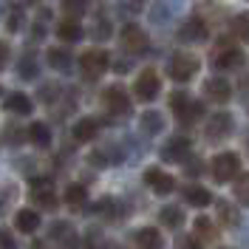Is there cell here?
<instances>
[{"instance_id": "obj_26", "label": "cell", "mask_w": 249, "mask_h": 249, "mask_svg": "<svg viewBox=\"0 0 249 249\" xmlns=\"http://www.w3.org/2000/svg\"><path fill=\"white\" fill-rule=\"evenodd\" d=\"M48 62H51V68H57V71H68L71 68V54L65 51V48H48Z\"/></svg>"}, {"instance_id": "obj_6", "label": "cell", "mask_w": 249, "mask_h": 249, "mask_svg": "<svg viewBox=\"0 0 249 249\" xmlns=\"http://www.w3.org/2000/svg\"><path fill=\"white\" fill-rule=\"evenodd\" d=\"M119 40H122V46L130 51V54H142V51H147V34H144V29H139L136 23H127L122 29V34H119Z\"/></svg>"}, {"instance_id": "obj_28", "label": "cell", "mask_w": 249, "mask_h": 249, "mask_svg": "<svg viewBox=\"0 0 249 249\" xmlns=\"http://www.w3.org/2000/svg\"><path fill=\"white\" fill-rule=\"evenodd\" d=\"M232 34L238 37V40L249 43V12H241V15H235V20H232Z\"/></svg>"}, {"instance_id": "obj_13", "label": "cell", "mask_w": 249, "mask_h": 249, "mask_svg": "<svg viewBox=\"0 0 249 249\" xmlns=\"http://www.w3.org/2000/svg\"><path fill=\"white\" fill-rule=\"evenodd\" d=\"M96 133H99V122H96V119H91V116L79 119V122L74 124V130H71V136H74V142H77V144H85V142H91Z\"/></svg>"}, {"instance_id": "obj_24", "label": "cell", "mask_w": 249, "mask_h": 249, "mask_svg": "<svg viewBox=\"0 0 249 249\" xmlns=\"http://www.w3.org/2000/svg\"><path fill=\"white\" fill-rule=\"evenodd\" d=\"M159 221L164 224V227H170V230H178L181 224H184V213H181V207H164L161 213H159Z\"/></svg>"}, {"instance_id": "obj_7", "label": "cell", "mask_w": 249, "mask_h": 249, "mask_svg": "<svg viewBox=\"0 0 249 249\" xmlns=\"http://www.w3.org/2000/svg\"><path fill=\"white\" fill-rule=\"evenodd\" d=\"M144 184L150 187L156 196H170L173 190H176L173 176L164 173V170H159V167H147V170H144Z\"/></svg>"}, {"instance_id": "obj_22", "label": "cell", "mask_w": 249, "mask_h": 249, "mask_svg": "<svg viewBox=\"0 0 249 249\" xmlns=\"http://www.w3.org/2000/svg\"><path fill=\"white\" fill-rule=\"evenodd\" d=\"M85 201H88V190H85V184H68L65 187V204H68V207L79 210V207H85Z\"/></svg>"}, {"instance_id": "obj_16", "label": "cell", "mask_w": 249, "mask_h": 249, "mask_svg": "<svg viewBox=\"0 0 249 249\" xmlns=\"http://www.w3.org/2000/svg\"><path fill=\"white\" fill-rule=\"evenodd\" d=\"M57 37H60L62 43H77L82 40V26H79V20H60V26H57Z\"/></svg>"}, {"instance_id": "obj_32", "label": "cell", "mask_w": 249, "mask_h": 249, "mask_svg": "<svg viewBox=\"0 0 249 249\" xmlns=\"http://www.w3.org/2000/svg\"><path fill=\"white\" fill-rule=\"evenodd\" d=\"M113 198H99V204H93L91 207V215H105V218H110L113 215Z\"/></svg>"}, {"instance_id": "obj_15", "label": "cell", "mask_w": 249, "mask_h": 249, "mask_svg": "<svg viewBox=\"0 0 249 249\" xmlns=\"http://www.w3.org/2000/svg\"><path fill=\"white\" fill-rule=\"evenodd\" d=\"M244 62H247L244 51H238V48H224V51L215 57V68H221V71H230V68H241Z\"/></svg>"}, {"instance_id": "obj_34", "label": "cell", "mask_w": 249, "mask_h": 249, "mask_svg": "<svg viewBox=\"0 0 249 249\" xmlns=\"http://www.w3.org/2000/svg\"><path fill=\"white\" fill-rule=\"evenodd\" d=\"M37 74V65H34V60H29V57H23V68H20V77L23 79H29Z\"/></svg>"}, {"instance_id": "obj_35", "label": "cell", "mask_w": 249, "mask_h": 249, "mask_svg": "<svg viewBox=\"0 0 249 249\" xmlns=\"http://www.w3.org/2000/svg\"><path fill=\"white\" fill-rule=\"evenodd\" d=\"M51 181H48L46 176H37V178H31V193H40V190H51Z\"/></svg>"}, {"instance_id": "obj_3", "label": "cell", "mask_w": 249, "mask_h": 249, "mask_svg": "<svg viewBox=\"0 0 249 249\" xmlns=\"http://www.w3.org/2000/svg\"><path fill=\"white\" fill-rule=\"evenodd\" d=\"M102 102H105V108L110 113H116V116H127L133 105H130V96L119 88V85H108L105 91H102Z\"/></svg>"}, {"instance_id": "obj_11", "label": "cell", "mask_w": 249, "mask_h": 249, "mask_svg": "<svg viewBox=\"0 0 249 249\" xmlns=\"http://www.w3.org/2000/svg\"><path fill=\"white\" fill-rule=\"evenodd\" d=\"M204 96L213 99V102H218V105H224V102H230V96H232V85L221 77H213V79L204 82Z\"/></svg>"}, {"instance_id": "obj_36", "label": "cell", "mask_w": 249, "mask_h": 249, "mask_svg": "<svg viewBox=\"0 0 249 249\" xmlns=\"http://www.w3.org/2000/svg\"><path fill=\"white\" fill-rule=\"evenodd\" d=\"M0 249H17L15 247V238L6 232V230H0Z\"/></svg>"}, {"instance_id": "obj_8", "label": "cell", "mask_w": 249, "mask_h": 249, "mask_svg": "<svg viewBox=\"0 0 249 249\" xmlns=\"http://www.w3.org/2000/svg\"><path fill=\"white\" fill-rule=\"evenodd\" d=\"M230 133H232V116L224 113V110H215L213 119L207 122V139L210 142H221V139H227Z\"/></svg>"}, {"instance_id": "obj_18", "label": "cell", "mask_w": 249, "mask_h": 249, "mask_svg": "<svg viewBox=\"0 0 249 249\" xmlns=\"http://www.w3.org/2000/svg\"><path fill=\"white\" fill-rule=\"evenodd\" d=\"M201 113H204V105H201V102H196V99H193V102L187 99L184 105L176 110V116H178V122H181V124L198 122V119H201Z\"/></svg>"}, {"instance_id": "obj_9", "label": "cell", "mask_w": 249, "mask_h": 249, "mask_svg": "<svg viewBox=\"0 0 249 249\" xmlns=\"http://www.w3.org/2000/svg\"><path fill=\"white\" fill-rule=\"evenodd\" d=\"M207 37H210V29H207V23L201 17H190L184 26L178 29V40L181 43H204Z\"/></svg>"}, {"instance_id": "obj_42", "label": "cell", "mask_w": 249, "mask_h": 249, "mask_svg": "<svg viewBox=\"0 0 249 249\" xmlns=\"http://www.w3.org/2000/svg\"><path fill=\"white\" fill-rule=\"evenodd\" d=\"M34 249H46V244H34Z\"/></svg>"}, {"instance_id": "obj_23", "label": "cell", "mask_w": 249, "mask_h": 249, "mask_svg": "<svg viewBox=\"0 0 249 249\" xmlns=\"http://www.w3.org/2000/svg\"><path fill=\"white\" fill-rule=\"evenodd\" d=\"M184 198L193 207H207V204H213V196H210V190H204V187H198V184H190L184 190Z\"/></svg>"}, {"instance_id": "obj_40", "label": "cell", "mask_w": 249, "mask_h": 249, "mask_svg": "<svg viewBox=\"0 0 249 249\" xmlns=\"http://www.w3.org/2000/svg\"><path fill=\"white\" fill-rule=\"evenodd\" d=\"M108 23H102V26H96V29H93V34H96V37H108Z\"/></svg>"}, {"instance_id": "obj_29", "label": "cell", "mask_w": 249, "mask_h": 249, "mask_svg": "<svg viewBox=\"0 0 249 249\" xmlns=\"http://www.w3.org/2000/svg\"><path fill=\"white\" fill-rule=\"evenodd\" d=\"M196 232L201 235L204 241H215V238H218L215 227H213V218H207V215H198V218H196Z\"/></svg>"}, {"instance_id": "obj_19", "label": "cell", "mask_w": 249, "mask_h": 249, "mask_svg": "<svg viewBox=\"0 0 249 249\" xmlns=\"http://www.w3.org/2000/svg\"><path fill=\"white\" fill-rule=\"evenodd\" d=\"M139 127L147 133V136H156V133H161V127H164V119H161V113L159 110H144L139 119Z\"/></svg>"}, {"instance_id": "obj_33", "label": "cell", "mask_w": 249, "mask_h": 249, "mask_svg": "<svg viewBox=\"0 0 249 249\" xmlns=\"http://www.w3.org/2000/svg\"><path fill=\"white\" fill-rule=\"evenodd\" d=\"M176 249H204L196 238H190V235H181L178 241H176Z\"/></svg>"}, {"instance_id": "obj_2", "label": "cell", "mask_w": 249, "mask_h": 249, "mask_svg": "<svg viewBox=\"0 0 249 249\" xmlns=\"http://www.w3.org/2000/svg\"><path fill=\"white\" fill-rule=\"evenodd\" d=\"M196 71H198V57H196V54H190V51H178V54H173L170 77L176 79V82H190V79L196 77Z\"/></svg>"}, {"instance_id": "obj_37", "label": "cell", "mask_w": 249, "mask_h": 249, "mask_svg": "<svg viewBox=\"0 0 249 249\" xmlns=\"http://www.w3.org/2000/svg\"><path fill=\"white\" fill-rule=\"evenodd\" d=\"M6 26H9V31H17V29H20V9H15V12H12V17L6 20Z\"/></svg>"}, {"instance_id": "obj_39", "label": "cell", "mask_w": 249, "mask_h": 249, "mask_svg": "<svg viewBox=\"0 0 249 249\" xmlns=\"http://www.w3.org/2000/svg\"><path fill=\"white\" fill-rule=\"evenodd\" d=\"M6 62H9V43H3V40H0V68H3Z\"/></svg>"}, {"instance_id": "obj_31", "label": "cell", "mask_w": 249, "mask_h": 249, "mask_svg": "<svg viewBox=\"0 0 249 249\" xmlns=\"http://www.w3.org/2000/svg\"><path fill=\"white\" fill-rule=\"evenodd\" d=\"M235 198L249 207V176H241V178L235 181Z\"/></svg>"}, {"instance_id": "obj_21", "label": "cell", "mask_w": 249, "mask_h": 249, "mask_svg": "<svg viewBox=\"0 0 249 249\" xmlns=\"http://www.w3.org/2000/svg\"><path fill=\"white\" fill-rule=\"evenodd\" d=\"M15 227L20 232H34V230L40 227V215H37L34 210H20L15 215Z\"/></svg>"}, {"instance_id": "obj_5", "label": "cell", "mask_w": 249, "mask_h": 249, "mask_svg": "<svg viewBox=\"0 0 249 249\" xmlns=\"http://www.w3.org/2000/svg\"><path fill=\"white\" fill-rule=\"evenodd\" d=\"M136 96L139 99H144V102H150V99H156L159 96V88H161V79H159V74H156L153 68H144L139 77H136Z\"/></svg>"}, {"instance_id": "obj_10", "label": "cell", "mask_w": 249, "mask_h": 249, "mask_svg": "<svg viewBox=\"0 0 249 249\" xmlns=\"http://www.w3.org/2000/svg\"><path fill=\"white\" fill-rule=\"evenodd\" d=\"M190 139L187 136H170L167 144L161 147V159L164 161H184V156H190Z\"/></svg>"}, {"instance_id": "obj_38", "label": "cell", "mask_w": 249, "mask_h": 249, "mask_svg": "<svg viewBox=\"0 0 249 249\" xmlns=\"http://www.w3.org/2000/svg\"><path fill=\"white\" fill-rule=\"evenodd\" d=\"M184 102H187V96H184V93H173V96H170V105H173V110H178L181 105H184Z\"/></svg>"}, {"instance_id": "obj_14", "label": "cell", "mask_w": 249, "mask_h": 249, "mask_svg": "<svg viewBox=\"0 0 249 249\" xmlns=\"http://www.w3.org/2000/svg\"><path fill=\"white\" fill-rule=\"evenodd\" d=\"M133 244L139 249H161L164 247V241H161V232L156 230V227H144L139 232L133 235Z\"/></svg>"}, {"instance_id": "obj_17", "label": "cell", "mask_w": 249, "mask_h": 249, "mask_svg": "<svg viewBox=\"0 0 249 249\" xmlns=\"http://www.w3.org/2000/svg\"><path fill=\"white\" fill-rule=\"evenodd\" d=\"M215 210H218V221L224 224V227H238L241 224V213L235 210V204L232 201H215Z\"/></svg>"}, {"instance_id": "obj_30", "label": "cell", "mask_w": 249, "mask_h": 249, "mask_svg": "<svg viewBox=\"0 0 249 249\" xmlns=\"http://www.w3.org/2000/svg\"><path fill=\"white\" fill-rule=\"evenodd\" d=\"M34 201L40 204L43 210H54V207H57V193H54V187H51V190H40V193H34Z\"/></svg>"}, {"instance_id": "obj_44", "label": "cell", "mask_w": 249, "mask_h": 249, "mask_svg": "<svg viewBox=\"0 0 249 249\" xmlns=\"http://www.w3.org/2000/svg\"><path fill=\"white\" fill-rule=\"evenodd\" d=\"M247 153H249V139H247Z\"/></svg>"}, {"instance_id": "obj_1", "label": "cell", "mask_w": 249, "mask_h": 249, "mask_svg": "<svg viewBox=\"0 0 249 249\" xmlns=\"http://www.w3.org/2000/svg\"><path fill=\"white\" fill-rule=\"evenodd\" d=\"M108 65H110V57H108V51H102V48H88L79 57V71H82L85 79H99L108 71Z\"/></svg>"}, {"instance_id": "obj_12", "label": "cell", "mask_w": 249, "mask_h": 249, "mask_svg": "<svg viewBox=\"0 0 249 249\" xmlns=\"http://www.w3.org/2000/svg\"><path fill=\"white\" fill-rule=\"evenodd\" d=\"M51 241H57L62 249H79V238L74 232V227L68 221H57L51 227Z\"/></svg>"}, {"instance_id": "obj_20", "label": "cell", "mask_w": 249, "mask_h": 249, "mask_svg": "<svg viewBox=\"0 0 249 249\" xmlns=\"http://www.w3.org/2000/svg\"><path fill=\"white\" fill-rule=\"evenodd\" d=\"M3 108L12 110V113H17V116H23V113H29L31 110V99L26 96V93H9V96L3 99Z\"/></svg>"}, {"instance_id": "obj_43", "label": "cell", "mask_w": 249, "mask_h": 249, "mask_svg": "<svg viewBox=\"0 0 249 249\" xmlns=\"http://www.w3.org/2000/svg\"><path fill=\"white\" fill-rule=\"evenodd\" d=\"M23 3H26V6H29V3H31V6H34V3H37V0H23Z\"/></svg>"}, {"instance_id": "obj_4", "label": "cell", "mask_w": 249, "mask_h": 249, "mask_svg": "<svg viewBox=\"0 0 249 249\" xmlns=\"http://www.w3.org/2000/svg\"><path fill=\"white\" fill-rule=\"evenodd\" d=\"M241 173V159L235 153H218L213 159V176H215V181H230Z\"/></svg>"}, {"instance_id": "obj_27", "label": "cell", "mask_w": 249, "mask_h": 249, "mask_svg": "<svg viewBox=\"0 0 249 249\" xmlns=\"http://www.w3.org/2000/svg\"><path fill=\"white\" fill-rule=\"evenodd\" d=\"M62 9H65V17L68 20H79V17L85 15V9H88V0H60Z\"/></svg>"}, {"instance_id": "obj_41", "label": "cell", "mask_w": 249, "mask_h": 249, "mask_svg": "<svg viewBox=\"0 0 249 249\" xmlns=\"http://www.w3.org/2000/svg\"><path fill=\"white\" fill-rule=\"evenodd\" d=\"M241 85H244V91H249V77L244 79V82H241Z\"/></svg>"}, {"instance_id": "obj_25", "label": "cell", "mask_w": 249, "mask_h": 249, "mask_svg": "<svg viewBox=\"0 0 249 249\" xmlns=\"http://www.w3.org/2000/svg\"><path fill=\"white\" fill-rule=\"evenodd\" d=\"M29 133V139H31V144H37V147H48L51 144V133H48V124H43V122H34L26 130Z\"/></svg>"}]
</instances>
